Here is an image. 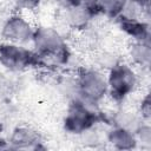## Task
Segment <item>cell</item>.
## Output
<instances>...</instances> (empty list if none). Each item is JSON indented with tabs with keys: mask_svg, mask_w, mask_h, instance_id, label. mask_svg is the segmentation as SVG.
Listing matches in <instances>:
<instances>
[{
	"mask_svg": "<svg viewBox=\"0 0 151 151\" xmlns=\"http://www.w3.org/2000/svg\"><path fill=\"white\" fill-rule=\"evenodd\" d=\"M133 4H136L137 6H139L143 9H149L150 7V0H129Z\"/></svg>",
	"mask_w": 151,
	"mask_h": 151,
	"instance_id": "18",
	"label": "cell"
},
{
	"mask_svg": "<svg viewBox=\"0 0 151 151\" xmlns=\"http://www.w3.org/2000/svg\"><path fill=\"white\" fill-rule=\"evenodd\" d=\"M0 64L8 71L19 72L39 65V58L24 45L4 42L0 45Z\"/></svg>",
	"mask_w": 151,
	"mask_h": 151,
	"instance_id": "5",
	"label": "cell"
},
{
	"mask_svg": "<svg viewBox=\"0 0 151 151\" xmlns=\"http://www.w3.org/2000/svg\"><path fill=\"white\" fill-rule=\"evenodd\" d=\"M107 140L117 150H132L137 146L134 131L123 126L113 127L107 133Z\"/></svg>",
	"mask_w": 151,
	"mask_h": 151,
	"instance_id": "9",
	"label": "cell"
},
{
	"mask_svg": "<svg viewBox=\"0 0 151 151\" xmlns=\"http://www.w3.org/2000/svg\"><path fill=\"white\" fill-rule=\"evenodd\" d=\"M100 0H80V4L84 5L85 7H87L88 9H91L94 14L98 13V5H99Z\"/></svg>",
	"mask_w": 151,
	"mask_h": 151,
	"instance_id": "16",
	"label": "cell"
},
{
	"mask_svg": "<svg viewBox=\"0 0 151 151\" xmlns=\"http://www.w3.org/2000/svg\"><path fill=\"white\" fill-rule=\"evenodd\" d=\"M140 114L145 120H149L151 117V101L149 94H146L140 101Z\"/></svg>",
	"mask_w": 151,
	"mask_h": 151,
	"instance_id": "14",
	"label": "cell"
},
{
	"mask_svg": "<svg viewBox=\"0 0 151 151\" xmlns=\"http://www.w3.org/2000/svg\"><path fill=\"white\" fill-rule=\"evenodd\" d=\"M118 24L120 29L127 34L133 41L138 42H150V26L146 21L142 19H125L118 18Z\"/></svg>",
	"mask_w": 151,
	"mask_h": 151,
	"instance_id": "8",
	"label": "cell"
},
{
	"mask_svg": "<svg viewBox=\"0 0 151 151\" xmlns=\"http://www.w3.org/2000/svg\"><path fill=\"white\" fill-rule=\"evenodd\" d=\"M32 44L40 63L50 61L54 65L67 61L70 52L63 35L54 28L39 26L34 28Z\"/></svg>",
	"mask_w": 151,
	"mask_h": 151,
	"instance_id": "1",
	"label": "cell"
},
{
	"mask_svg": "<svg viewBox=\"0 0 151 151\" xmlns=\"http://www.w3.org/2000/svg\"><path fill=\"white\" fill-rule=\"evenodd\" d=\"M126 2L127 0H100L98 5V13L111 19H117L122 14Z\"/></svg>",
	"mask_w": 151,
	"mask_h": 151,
	"instance_id": "12",
	"label": "cell"
},
{
	"mask_svg": "<svg viewBox=\"0 0 151 151\" xmlns=\"http://www.w3.org/2000/svg\"><path fill=\"white\" fill-rule=\"evenodd\" d=\"M94 15L96 14L91 9L81 4L65 9V20L67 25L73 29H83L87 27Z\"/></svg>",
	"mask_w": 151,
	"mask_h": 151,
	"instance_id": "10",
	"label": "cell"
},
{
	"mask_svg": "<svg viewBox=\"0 0 151 151\" xmlns=\"http://www.w3.org/2000/svg\"><path fill=\"white\" fill-rule=\"evenodd\" d=\"M61 8L64 9H67V8H71L73 6H77L80 4V0H54Z\"/></svg>",
	"mask_w": 151,
	"mask_h": 151,
	"instance_id": "17",
	"label": "cell"
},
{
	"mask_svg": "<svg viewBox=\"0 0 151 151\" xmlns=\"http://www.w3.org/2000/svg\"><path fill=\"white\" fill-rule=\"evenodd\" d=\"M130 58L132 63L139 67L147 68L151 64V46L150 42H138L133 41L129 50Z\"/></svg>",
	"mask_w": 151,
	"mask_h": 151,
	"instance_id": "11",
	"label": "cell"
},
{
	"mask_svg": "<svg viewBox=\"0 0 151 151\" xmlns=\"http://www.w3.org/2000/svg\"><path fill=\"white\" fill-rule=\"evenodd\" d=\"M34 28L29 21H27L21 15H12L9 17L4 26L1 34L6 42L25 45L32 42Z\"/></svg>",
	"mask_w": 151,
	"mask_h": 151,
	"instance_id": "6",
	"label": "cell"
},
{
	"mask_svg": "<svg viewBox=\"0 0 151 151\" xmlns=\"http://www.w3.org/2000/svg\"><path fill=\"white\" fill-rule=\"evenodd\" d=\"M41 0H14V4L20 9L32 11L40 5Z\"/></svg>",
	"mask_w": 151,
	"mask_h": 151,
	"instance_id": "15",
	"label": "cell"
},
{
	"mask_svg": "<svg viewBox=\"0 0 151 151\" xmlns=\"http://www.w3.org/2000/svg\"><path fill=\"white\" fill-rule=\"evenodd\" d=\"M92 105L83 101L81 99L71 103L66 117L64 119V129L72 134H81L92 129L100 117L91 109Z\"/></svg>",
	"mask_w": 151,
	"mask_h": 151,
	"instance_id": "4",
	"label": "cell"
},
{
	"mask_svg": "<svg viewBox=\"0 0 151 151\" xmlns=\"http://www.w3.org/2000/svg\"><path fill=\"white\" fill-rule=\"evenodd\" d=\"M39 143V133L32 127L27 126L15 127L8 139V145L11 149H37Z\"/></svg>",
	"mask_w": 151,
	"mask_h": 151,
	"instance_id": "7",
	"label": "cell"
},
{
	"mask_svg": "<svg viewBox=\"0 0 151 151\" xmlns=\"http://www.w3.org/2000/svg\"><path fill=\"white\" fill-rule=\"evenodd\" d=\"M77 91L83 101L97 105L107 94L106 77L98 70L81 68L77 78Z\"/></svg>",
	"mask_w": 151,
	"mask_h": 151,
	"instance_id": "3",
	"label": "cell"
},
{
	"mask_svg": "<svg viewBox=\"0 0 151 151\" xmlns=\"http://www.w3.org/2000/svg\"><path fill=\"white\" fill-rule=\"evenodd\" d=\"M137 144L140 143L143 147L149 149L151 146V127L149 124H140L134 130Z\"/></svg>",
	"mask_w": 151,
	"mask_h": 151,
	"instance_id": "13",
	"label": "cell"
},
{
	"mask_svg": "<svg viewBox=\"0 0 151 151\" xmlns=\"http://www.w3.org/2000/svg\"><path fill=\"white\" fill-rule=\"evenodd\" d=\"M106 80L107 93L117 103L129 97L138 86V76L136 71L127 64L119 61L109 70Z\"/></svg>",
	"mask_w": 151,
	"mask_h": 151,
	"instance_id": "2",
	"label": "cell"
}]
</instances>
